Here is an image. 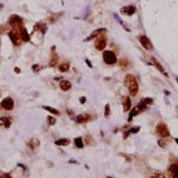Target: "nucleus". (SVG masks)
<instances>
[{
  "instance_id": "obj_1",
  "label": "nucleus",
  "mask_w": 178,
  "mask_h": 178,
  "mask_svg": "<svg viewBox=\"0 0 178 178\" xmlns=\"http://www.w3.org/2000/svg\"><path fill=\"white\" fill-rule=\"evenodd\" d=\"M125 85L129 89V92H130L131 96H136V95L138 94L139 85H138L137 80H136V78L133 77V75H131V74L126 75V78H125Z\"/></svg>"
},
{
  "instance_id": "obj_2",
  "label": "nucleus",
  "mask_w": 178,
  "mask_h": 178,
  "mask_svg": "<svg viewBox=\"0 0 178 178\" xmlns=\"http://www.w3.org/2000/svg\"><path fill=\"white\" fill-rule=\"evenodd\" d=\"M9 36H10V40H12V43L14 45L19 46L21 43H22V38H21L20 32H19V27L18 29H12V30L9 32Z\"/></svg>"
},
{
  "instance_id": "obj_3",
  "label": "nucleus",
  "mask_w": 178,
  "mask_h": 178,
  "mask_svg": "<svg viewBox=\"0 0 178 178\" xmlns=\"http://www.w3.org/2000/svg\"><path fill=\"white\" fill-rule=\"evenodd\" d=\"M156 135L160 136L161 138H167L168 136H169V130H168V127L164 122H161V124H158L156 126Z\"/></svg>"
},
{
  "instance_id": "obj_4",
  "label": "nucleus",
  "mask_w": 178,
  "mask_h": 178,
  "mask_svg": "<svg viewBox=\"0 0 178 178\" xmlns=\"http://www.w3.org/2000/svg\"><path fill=\"white\" fill-rule=\"evenodd\" d=\"M103 59H104L105 64H116V61H117L116 55L111 51H104V54H103Z\"/></svg>"
},
{
  "instance_id": "obj_5",
  "label": "nucleus",
  "mask_w": 178,
  "mask_h": 178,
  "mask_svg": "<svg viewBox=\"0 0 178 178\" xmlns=\"http://www.w3.org/2000/svg\"><path fill=\"white\" fill-rule=\"evenodd\" d=\"M106 43H107V40H106V37L104 35H98L96 40H95V48L97 49V51H103L105 47H106Z\"/></svg>"
},
{
  "instance_id": "obj_6",
  "label": "nucleus",
  "mask_w": 178,
  "mask_h": 178,
  "mask_svg": "<svg viewBox=\"0 0 178 178\" xmlns=\"http://www.w3.org/2000/svg\"><path fill=\"white\" fill-rule=\"evenodd\" d=\"M22 23H23L22 19H21L19 15H17V14H13V15H11V17L9 18V24H10L13 29H18V27L22 26Z\"/></svg>"
},
{
  "instance_id": "obj_7",
  "label": "nucleus",
  "mask_w": 178,
  "mask_h": 178,
  "mask_svg": "<svg viewBox=\"0 0 178 178\" xmlns=\"http://www.w3.org/2000/svg\"><path fill=\"white\" fill-rule=\"evenodd\" d=\"M14 106V102L11 97H6L4 101L1 102V107L6 111H12Z\"/></svg>"
},
{
  "instance_id": "obj_8",
  "label": "nucleus",
  "mask_w": 178,
  "mask_h": 178,
  "mask_svg": "<svg viewBox=\"0 0 178 178\" xmlns=\"http://www.w3.org/2000/svg\"><path fill=\"white\" fill-rule=\"evenodd\" d=\"M139 40H140L141 45L145 48V49H148V51H152V49H153L152 43H151V40H149V37H147V36H144V35H143V36L139 37Z\"/></svg>"
},
{
  "instance_id": "obj_9",
  "label": "nucleus",
  "mask_w": 178,
  "mask_h": 178,
  "mask_svg": "<svg viewBox=\"0 0 178 178\" xmlns=\"http://www.w3.org/2000/svg\"><path fill=\"white\" fill-rule=\"evenodd\" d=\"M168 176L169 178H178V165L171 164L168 168Z\"/></svg>"
},
{
  "instance_id": "obj_10",
  "label": "nucleus",
  "mask_w": 178,
  "mask_h": 178,
  "mask_svg": "<svg viewBox=\"0 0 178 178\" xmlns=\"http://www.w3.org/2000/svg\"><path fill=\"white\" fill-rule=\"evenodd\" d=\"M120 12L125 15H128V17H130L132 14L136 13V8L133 6H127V7H124L120 9Z\"/></svg>"
},
{
  "instance_id": "obj_11",
  "label": "nucleus",
  "mask_w": 178,
  "mask_h": 178,
  "mask_svg": "<svg viewBox=\"0 0 178 178\" xmlns=\"http://www.w3.org/2000/svg\"><path fill=\"white\" fill-rule=\"evenodd\" d=\"M19 32H20V35H21V38L23 42H29L30 40V36H29V34H27V31L26 29L24 26H20L19 27Z\"/></svg>"
},
{
  "instance_id": "obj_12",
  "label": "nucleus",
  "mask_w": 178,
  "mask_h": 178,
  "mask_svg": "<svg viewBox=\"0 0 178 178\" xmlns=\"http://www.w3.org/2000/svg\"><path fill=\"white\" fill-rule=\"evenodd\" d=\"M72 86V84H71L70 81H67V80H62L60 82V89L62 91H69Z\"/></svg>"
},
{
  "instance_id": "obj_13",
  "label": "nucleus",
  "mask_w": 178,
  "mask_h": 178,
  "mask_svg": "<svg viewBox=\"0 0 178 178\" xmlns=\"http://www.w3.org/2000/svg\"><path fill=\"white\" fill-rule=\"evenodd\" d=\"M152 61H153V64H154V66L156 68H157V70L160 71V72H162L163 74H165V75H167V73L165 72V69L163 68V66H162L161 64H160V61H157L156 59H155L154 57H152Z\"/></svg>"
},
{
  "instance_id": "obj_14",
  "label": "nucleus",
  "mask_w": 178,
  "mask_h": 178,
  "mask_svg": "<svg viewBox=\"0 0 178 178\" xmlns=\"http://www.w3.org/2000/svg\"><path fill=\"white\" fill-rule=\"evenodd\" d=\"M90 115H87V114H85V115H79L77 117V122H79V124H83V122H86V121H89L90 120Z\"/></svg>"
},
{
  "instance_id": "obj_15",
  "label": "nucleus",
  "mask_w": 178,
  "mask_h": 178,
  "mask_svg": "<svg viewBox=\"0 0 178 178\" xmlns=\"http://www.w3.org/2000/svg\"><path fill=\"white\" fill-rule=\"evenodd\" d=\"M104 32H105L104 29H98V30L94 31V32H93V33H92L91 35H90V36L87 37V38H86V40H86V42H87V40H93V38H95V37H97L98 35H100V34H101V33H104Z\"/></svg>"
},
{
  "instance_id": "obj_16",
  "label": "nucleus",
  "mask_w": 178,
  "mask_h": 178,
  "mask_svg": "<svg viewBox=\"0 0 178 178\" xmlns=\"http://www.w3.org/2000/svg\"><path fill=\"white\" fill-rule=\"evenodd\" d=\"M11 125V120L10 118L8 117H1L0 118V126H4L6 128H9Z\"/></svg>"
},
{
  "instance_id": "obj_17",
  "label": "nucleus",
  "mask_w": 178,
  "mask_h": 178,
  "mask_svg": "<svg viewBox=\"0 0 178 178\" xmlns=\"http://www.w3.org/2000/svg\"><path fill=\"white\" fill-rule=\"evenodd\" d=\"M122 106H124V111H128L131 108V101L129 97H125L124 102H122Z\"/></svg>"
},
{
  "instance_id": "obj_18",
  "label": "nucleus",
  "mask_w": 178,
  "mask_h": 178,
  "mask_svg": "<svg viewBox=\"0 0 178 178\" xmlns=\"http://www.w3.org/2000/svg\"><path fill=\"white\" fill-rule=\"evenodd\" d=\"M69 143H70V140H69V139H59V140H56V141H55V144L60 145V147L69 145Z\"/></svg>"
},
{
  "instance_id": "obj_19",
  "label": "nucleus",
  "mask_w": 178,
  "mask_h": 178,
  "mask_svg": "<svg viewBox=\"0 0 178 178\" xmlns=\"http://www.w3.org/2000/svg\"><path fill=\"white\" fill-rule=\"evenodd\" d=\"M43 108L45 109V111H49V113H51L53 115H60V113H59V111H57L56 108H53V107H51V106H43Z\"/></svg>"
},
{
  "instance_id": "obj_20",
  "label": "nucleus",
  "mask_w": 178,
  "mask_h": 178,
  "mask_svg": "<svg viewBox=\"0 0 178 178\" xmlns=\"http://www.w3.org/2000/svg\"><path fill=\"white\" fill-rule=\"evenodd\" d=\"M74 145H75L77 148H79V149L83 148L84 142H83V140H82V138H81V137H79V138H77V139H74Z\"/></svg>"
},
{
  "instance_id": "obj_21",
  "label": "nucleus",
  "mask_w": 178,
  "mask_h": 178,
  "mask_svg": "<svg viewBox=\"0 0 178 178\" xmlns=\"http://www.w3.org/2000/svg\"><path fill=\"white\" fill-rule=\"evenodd\" d=\"M29 144L32 149H36L38 145H40V141L37 140V139H32L30 142H29Z\"/></svg>"
},
{
  "instance_id": "obj_22",
  "label": "nucleus",
  "mask_w": 178,
  "mask_h": 178,
  "mask_svg": "<svg viewBox=\"0 0 178 178\" xmlns=\"http://www.w3.org/2000/svg\"><path fill=\"white\" fill-rule=\"evenodd\" d=\"M68 69H69V64H68V62H64V64H61L60 66H59L60 72H67Z\"/></svg>"
},
{
  "instance_id": "obj_23",
  "label": "nucleus",
  "mask_w": 178,
  "mask_h": 178,
  "mask_svg": "<svg viewBox=\"0 0 178 178\" xmlns=\"http://www.w3.org/2000/svg\"><path fill=\"white\" fill-rule=\"evenodd\" d=\"M58 62V57H57V55L56 54H54L53 56H51V67H54V66H56V64Z\"/></svg>"
},
{
  "instance_id": "obj_24",
  "label": "nucleus",
  "mask_w": 178,
  "mask_h": 178,
  "mask_svg": "<svg viewBox=\"0 0 178 178\" xmlns=\"http://www.w3.org/2000/svg\"><path fill=\"white\" fill-rule=\"evenodd\" d=\"M119 64H120V67H122L124 69L129 67V62H128L126 59H120V60H119Z\"/></svg>"
},
{
  "instance_id": "obj_25",
  "label": "nucleus",
  "mask_w": 178,
  "mask_h": 178,
  "mask_svg": "<svg viewBox=\"0 0 178 178\" xmlns=\"http://www.w3.org/2000/svg\"><path fill=\"white\" fill-rule=\"evenodd\" d=\"M47 120H48V124L51 125V126H54V125L56 124V119H55L54 117H51V116H48Z\"/></svg>"
},
{
  "instance_id": "obj_26",
  "label": "nucleus",
  "mask_w": 178,
  "mask_h": 178,
  "mask_svg": "<svg viewBox=\"0 0 178 178\" xmlns=\"http://www.w3.org/2000/svg\"><path fill=\"white\" fill-rule=\"evenodd\" d=\"M167 144H168L167 141H166V140H164V138H163V140H160V141H158V145H160V147H162V148H165V147H166Z\"/></svg>"
},
{
  "instance_id": "obj_27",
  "label": "nucleus",
  "mask_w": 178,
  "mask_h": 178,
  "mask_svg": "<svg viewBox=\"0 0 178 178\" xmlns=\"http://www.w3.org/2000/svg\"><path fill=\"white\" fill-rule=\"evenodd\" d=\"M109 105H106V106H105V116H106V117H108V116H109Z\"/></svg>"
},
{
  "instance_id": "obj_28",
  "label": "nucleus",
  "mask_w": 178,
  "mask_h": 178,
  "mask_svg": "<svg viewBox=\"0 0 178 178\" xmlns=\"http://www.w3.org/2000/svg\"><path fill=\"white\" fill-rule=\"evenodd\" d=\"M140 130V128L139 127H135V128H132V129H130V133H137V132H138V131Z\"/></svg>"
},
{
  "instance_id": "obj_29",
  "label": "nucleus",
  "mask_w": 178,
  "mask_h": 178,
  "mask_svg": "<svg viewBox=\"0 0 178 178\" xmlns=\"http://www.w3.org/2000/svg\"><path fill=\"white\" fill-rule=\"evenodd\" d=\"M143 103H144L145 105L152 104V103H153V100H152V98H145L144 101H143Z\"/></svg>"
},
{
  "instance_id": "obj_30",
  "label": "nucleus",
  "mask_w": 178,
  "mask_h": 178,
  "mask_svg": "<svg viewBox=\"0 0 178 178\" xmlns=\"http://www.w3.org/2000/svg\"><path fill=\"white\" fill-rule=\"evenodd\" d=\"M151 178H165V176L163 174H155L153 175Z\"/></svg>"
},
{
  "instance_id": "obj_31",
  "label": "nucleus",
  "mask_w": 178,
  "mask_h": 178,
  "mask_svg": "<svg viewBox=\"0 0 178 178\" xmlns=\"http://www.w3.org/2000/svg\"><path fill=\"white\" fill-rule=\"evenodd\" d=\"M85 101H86V100H85V97H83V96H82V97H80V103H81V104H84V103H85Z\"/></svg>"
},
{
  "instance_id": "obj_32",
  "label": "nucleus",
  "mask_w": 178,
  "mask_h": 178,
  "mask_svg": "<svg viewBox=\"0 0 178 178\" xmlns=\"http://www.w3.org/2000/svg\"><path fill=\"white\" fill-rule=\"evenodd\" d=\"M2 178H11V177H10V175H9V174H6Z\"/></svg>"
},
{
  "instance_id": "obj_33",
  "label": "nucleus",
  "mask_w": 178,
  "mask_h": 178,
  "mask_svg": "<svg viewBox=\"0 0 178 178\" xmlns=\"http://www.w3.org/2000/svg\"><path fill=\"white\" fill-rule=\"evenodd\" d=\"M33 69H34V70H38V69H40V67H38V66H34Z\"/></svg>"
},
{
  "instance_id": "obj_34",
  "label": "nucleus",
  "mask_w": 178,
  "mask_h": 178,
  "mask_svg": "<svg viewBox=\"0 0 178 178\" xmlns=\"http://www.w3.org/2000/svg\"><path fill=\"white\" fill-rule=\"evenodd\" d=\"M15 71H17V73H19V71H20V69H19V68H15Z\"/></svg>"
},
{
  "instance_id": "obj_35",
  "label": "nucleus",
  "mask_w": 178,
  "mask_h": 178,
  "mask_svg": "<svg viewBox=\"0 0 178 178\" xmlns=\"http://www.w3.org/2000/svg\"><path fill=\"white\" fill-rule=\"evenodd\" d=\"M175 141H176V143H177V144H178V138L176 139V140H175Z\"/></svg>"
},
{
  "instance_id": "obj_36",
  "label": "nucleus",
  "mask_w": 178,
  "mask_h": 178,
  "mask_svg": "<svg viewBox=\"0 0 178 178\" xmlns=\"http://www.w3.org/2000/svg\"><path fill=\"white\" fill-rule=\"evenodd\" d=\"M107 178H113V177H107Z\"/></svg>"
},
{
  "instance_id": "obj_37",
  "label": "nucleus",
  "mask_w": 178,
  "mask_h": 178,
  "mask_svg": "<svg viewBox=\"0 0 178 178\" xmlns=\"http://www.w3.org/2000/svg\"><path fill=\"white\" fill-rule=\"evenodd\" d=\"M177 82H178V78H177Z\"/></svg>"
},
{
  "instance_id": "obj_38",
  "label": "nucleus",
  "mask_w": 178,
  "mask_h": 178,
  "mask_svg": "<svg viewBox=\"0 0 178 178\" xmlns=\"http://www.w3.org/2000/svg\"><path fill=\"white\" fill-rule=\"evenodd\" d=\"M0 178H2V177H0Z\"/></svg>"
}]
</instances>
